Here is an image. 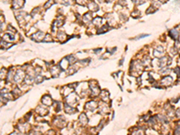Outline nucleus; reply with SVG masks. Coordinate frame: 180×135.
<instances>
[{
	"mask_svg": "<svg viewBox=\"0 0 180 135\" xmlns=\"http://www.w3.org/2000/svg\"><path fill=\"white\" fill-rule=\"evenodd\" d=\"M176 115H177V116H178V117L180 118V110L176 111Z\"/></svg>",
	"mask_w": 180,
	"mask_h": 135,
	"instance_id": "nucleus-1",
	"label": "nucleus"
}]
</instances>
